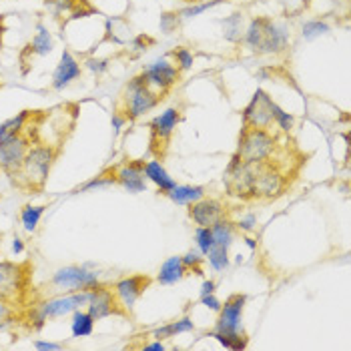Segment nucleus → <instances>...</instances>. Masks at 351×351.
I'll list each match as a JSON object with an SVG mask.
<instances>
[{
  "mask_svg": "<svg viewBox=\"0 0 351 351\" xmlns=\"http://www.w3.org/2000/svg\"><path fill=\"white\" fill-rule=\"evenodd\" d=\"M93 329H95V317L88 311L77 309L73 315V324H71L73 337H88L93 335Z\"/></svg>",
  "mask_w": 351,
  "mask_h": 351,
  "instance_id": "obj_25",
  "label": "nucleus"
},
{
  "mask_svg": "<svg viewBox=\"0 0 351 351\" xmlns=\"http://www.w3.org/2000/svg\"><path fill=\"white\" fill-rule=\"evenodd\" d=\"M147 45H155V40L149 38V36H136L135 38L136 49H147Z\"/></svg>",
  "mask_w": 351,
  "mask_h": 351,
  "instance_id": "obj_43",
  "label": "nucleus"
},
{
  "mask_svg": "<svg viewBox=\"0 0 351 351\" xmlns=\"http://www.w3.org/2000/svg\"><path fill=\"white\" fill-rule=\"evenodd\" d=\"M141 75L153 88H157L159 93L165 95L177 84L179 77H181V71L175 64H171L167 58H161V60H155L153 64H149Z\"/></svg>",
  "mask_w": 351,
  "mask_h": 351,
  "instance_id": "obj_14",
  "label": "nucleus"
},
{
  "mask_svg": "<svg viewBox=\"0 0 351 351\" xmlns=\"http://www.w3.org/2000/svg\"><path fill=\"white\" fill-rule=\"evenodd\" d=\"M54 49V40L49 32V28L45 25H38L36 27V34L34 38L25 47V51L21 53V62L27 64L28 60H32V56H45V54H51Z\"/></svg>",
  "mask_w": 351,
  "mask_h": 351,
  "instance_id": "obj_18",
  "label": "nucleus"
},
{
  "mask_svg": "<svg viewBox=\"0 0 351 351\" xmlns=\"http://www.w3.org/2000/svg\"><path fill=\"white\" fill-rule=\"evenodd\" d=\"M173 331H175V335L177 333H187V331H193L195 329V324L191 322V317H183V319H179V322H173Z\"/></svg>",
  "mask_w": 351,
  "mask_h": 351,
  "instance_id": "obj_39",
  "label": "nucleus"
},
{
  "mask_svg": "<svg viewBox=\"0 0 351 351\" xmlns=\"http://www.w3.org/2000/svg\"><path fill=\"white\" fill-rule=\"evenodd\" d=\"M247 245H249L251 249H255V241H253V239H247Z\"/></svg>",
  "mask_w": 351,
  "mask_h": 351,
  "instance_id": "obj_49",
  "label": "nucleus"
},
{
  "mask_svg": "<svg viewBox=\"0 0 351 351\" xmlns=\"http://www.w3.org/2000/svg\"><path fill=\"white\" fill-rule=\"evenodd\" d=\"M157 341H165V339H171V337H175V331H173V325L167 324L159 327V329H155L153 333H151Z\"/></svg>",
  "mask_w": 351,
  "mask_h": 351,
  "instance_id": "obj_37",
  "label": "nucleus"
},
{
  "mask_svg": "<svg viewBox=\"0 0 351 351\" xmlns=\"http://www.w3.org/2000/svg\"><path fill=\"white\" fill-rule=\"evenodd\" d=\"M45 2L56 16L73 14V12H77L81 8L82 4H86V0H45Z\"/></svg>",
  "mask_w": 351,
  "mask_h": 351,
  "instance_id": "obj_28",
  "label": "nucleus"
},
{
  "mask_svg": "<svg viewBox=\"0 0 351 351\" xmlns=\"http://www.w3.org/2000/svg\"><path fill=\"white\" fill-rule=\"evenodd\" d=\"M145 179H149L151 183H155L161 195H167L169 191L177 185V183L169 177V173L165 171L162 162L157 161V159H155V161H147V165H145Z\"/></svg>",
  "mask_w": 351,
  "mask_h": 351,
  "instance_id": "obj_20",
  "label": "nucleus"
},
{
  "mask_svg": "<svg viewBox=\"0 0 351 351\" xmlns=\"http://www.w3.org/2000/svg\"><path fill=\"white\" fill-rule=\"evenodd\" d=\"M221 2H223V0H207V2H203V4L187 6V8L179 10V16H181V19H195V16H199L201 12H205V10H209V8H213V6L221 4Z\"/></svg>",
  "mask_w": 351,
  "mask_h": 351,
  "instance_id": "obj_35",
  "label": "nucleus"
},
{
  "mask_svg": "<svg viewBox=\"0 0 351 351\" xmlns=\"http://www.w3.org/2000/svg\"><path fill=\"white\" fill-rule=\"evenodd\" d=\"M45 205H38V207H32V205H27V207H23V211H21V221H23V225H25V229H27L28 233H34L36 231V227H38V223H40V217L45 213Z\"/></svg>",
  "mask_w": 351,
  "mask_h": 351,
  "instance_id": "obj_27",
  "label": "nucleus"
},
{
  "mask_svg": "<svg viewBox=\"0 0 351 351\" xmlns=\"http://www.w3.org/2000/svg\"><path fill=\"white\" fill-rule=\"evenodd\" d=\"M211 231H213L215 245H221V247H227V249H229V245L235 241V231H237V227H235L233 221H229L227 217H223V219H219L215 225L211 227Z\"/></svg>",
  "mask_w": 351,
  "mask_h": 351,
  "instance_id": "obj_24",
  "label": "nucleus"
},
{
  "mask_svg": "<svg viewBox=\"0 0 351 351\" xmlns=\"http://www.w3.org/2000/svg\"><path fill=\"white\" fill-rule=\"evenodd\" d=\"M167 197L177 205H191V203L205 197V187H201V185H175L167 193Z\"/></svg>",
  "mask_w": 351,
  "mask_h": 351,
  "instance_id": "obj_21",
  "label": "nucleus"
},
{
  "mask_svg": "<svg viewBox=\"0 0 351 351\" xmlns=\"http://www.w3.org/2000/svg\"><path fill=\"white\" fill-rule=\"evenodd\" d=\"M162 99H165L162 93H159L157 88H153L149 82L143 79V75H138V77L127 82V86L123 88L117 112L127 123H133L138 117H143L145 112L153 110L161 103Z\"/></svg>",
  "mask_w": 351,
  "mask_h": 351,
  "instance_id": "obj_4",
  "label": "nucleus"
},
{
  "mask_svg": "<svg viewBox=\"0 0 351 351\" xmlns=\"http://www.w3.org/2000/svg\"><path fill=\"white\" fill-rule=\"evenodd\" d=\"M30 147H32V138L27 133H21V135L0 143V169H2V173L12 179L21 171Z\"/></svg>",
  "mask_w": 351,
  "mask_h": 351,
  "instance_id": "obj_11",
  "label": "nucleus"
},
{
  "mask_svg": "<svg viewBox=\"0 0 351 351\" xmlns=\"http://www.w3.org/2000/svg\"><path fill=\"white\" fill-rule=\"evenodd\" d=\"M145 350L147 351H162L165 350V346H162V341H157V343H147V346H145Z\"/></svg>",
  "mask_w": 351,
  "mask_h": 351,
  "instance_id": "obj_47",
  "label": "nucleus"
},
{
  "mask_svg": "<svg viewBox=\"0 0 351 351\" xmlns=\"http://www.w3.org/2000/svg\"><path fill=\"white\" fill-rule=\"evenodd\" d=\"M10 315H12V307L0 301V317H10Z\"/></svg>",
  "mask_w": 351,
  "mask_h": 351,
  "instance_id": "obj_45",
  "label": "nucleus"
},
{
  "mask_svg": "<svg viewBox=\"0 0 351 351\" xmlns=\"http://www.w3.org/2000/svg\"><path fill=\"white\" fill-rule=\"evenodd\" d=\"M255 225H257V217L253 215V213H249L247 217H241V219L235 223V227H237V229H241V231H253V229H255Z\"/></svg>",
  "mask_w": 351,
  "mask_h": 351,
  "instance_id": "obj_38",
  "label": "nucleus"
},
{
  "mask_svg": "<svg viewBox=\"0 0 351 351\" xmlns=\"http://www.w3.org/2000/svg\"><path fill=\"white\" fill-rule=\"evenodd\" d=\"M179 123H181V110L175 107L167 108L149 123V153L157 161H162L167 157L171 147V136Z\"/></svg>",
  "mask_w": 351,
  "mask_h": 351,
  "instance_id": "obj_7",
  "label": "nucleus"
},
{
  "mask_svg": "<svg viewBox=\"0 0 351 351\" xmlns=\"http://www.w3.org/2000/svg\"><path fill=\"white\" fill-rule=\"evenodd\" d=\"M34 348H36V350H60L62 346H58V343H51V341H36V343H34Z\"/></svg>",
  "mask_w": 351,
  "mask_h": 351,
  "instance_id": "obj_44",
  "label": "nucleus"
},
{
  "mask_svg": "<svg viewBox=\"0 0 351 351\" xmlns=\"http://www.w3.org/2000/svg\"><path fill=\"white\" fill-rule=\"evenodd\" d=\"M243 23V12H235V14L227 16V19L223 21V36H225V40H229V43H241L245 36Z\"/></svg>",
  "mask_w": 351,
  "mask_h": 351,
  "instance_id": "obj_23",
  "label": "nucleus"
},
{
  "mask_svg": "<svg viewBox=\"0 0 351 351\" xmlns=\"http://www.w3.org/2000/svg\"><path fill=\"white\" fill-rule=\"evenodd\" d=\"M241 121H243V127L271 131V127H273V99L263 88H257L253 99L249 101V105L241 110Z\"/></svg>",
  "mask_w": 351,
  "mask_h": 351,
  "instance_id": "obj_10",
  "label": "nucleus"
},
{
  "mask_svg": "<svg viewBox=\"0 0 351 351\" xmlns=\"http://www.w3.org/2000/svg\"><path fill=\"white\" fill-rule=\"evenodd\" d=\"M86 66L90 71H95V73H103V71H107V60H95V58H90V60H86Z\"/></svg>",
  "mask_w": 351,
  "mask_h": 351,
  "instance_id": "obj_41",
  "label": "nucleus"
},
{
  "mask_svg": "<svg viewBox=\"0 0 351 351\" xmlns=\"http://www.w3.org/2000/svg\"><path fill=\"white\" fill-rule=\"evenodd\" d=\"M10 322H12L10 317H0V331H2V329H6V327L10 325Z\"/></svg>",
  "mask_w": 351,
  "mask_h": 351,
  "instance_id": "obj_48",
  "label": "nucleus"
},
{
  "mask_svg": "<svg viewBox=\"0 0 351 351\" xmlns=\"http://www.w3.org/2000/svg\"><path fill=\"white\" fill-rule=\"evenodd\" d=\"M82 69L79 64V60L71 54V51H62L60 54V62L56 64L53 75V88L54 90H60L64 86H69L73 81H77L81 77Z\"/></svg>",
  "mask_w": 351,
  "mask_h": 351,
  "instance_id": "obj_17",
  "label": "nucleus"
},
{
  "mask_svg": "<svg viewBox=\"0 0 351 351\" xmlns=\"http://www.w3.org/2000/svg\"><path fill=\"white\" fill-rule=\"evenodd\" d=\"M12 251H14L16 255L25 251V245H23V239H19V237H14V243H12Z\"/></svg>",
  "mask_w": 351,
  "mask_h": 351,
  "instance_id": "obj_46",
  "label": "nucleus"
},
{
  "mask_svg": "<svg viewBox=\"0 0 351 351\" xmlns=\"http://www.w3.org/2000/svg\"><path fill=\"white\" fill-rule=\"evenodd\" d=\"M86 307H88L86 311L95 317V322H101V319L112 317V315H121V317L129 315V311L121 305L112 285H105V283H99L97 287L88 289Z\"/></svg>",
  "mask_w": 351,
  "mask_h": 351,
  "instance_id": "obj_8",
  "label": "nucleus"
},
{
  "mask_svg": "<svg viewBox=\"0 0 351 351\" xmlns=\"http://www.w3.org/2000/svg\"><path fill=\"white\" fill-rule=\"evenodd\" d=\"M32 291V263L30 261H0V301L16 309L27 303Z\"/></svg>",
  "mask_w": 351,
  "mask_h": 351,
  "instance_id": "obj_3",
  "label": "nucleus"
},
{
  "mask_svg": "<svg viewBox=\"0 0 351 351\" xmlns=\"http://www.w3.org/2000/svg\"><path fill=\"white\" fill-rule=\"evenodd\" d=\"M60 145H32L21 171L12 177V183L19 189H25L32 195L43 193L54 162L60 157Z\"/></svg>",
  "mask_w": 351,
  "mask_h": 351,
  "instance_id": "obj_1",
  "label": "nucleus"
},
{
  "mask_svg": "<svg viewBox=\"0 0 351 351\" xmlns=\"http://www.w3.org/2000/svg\"><path fill=\"white\" fill-rule=\"evenodd\" d=\"M185 269L193 273V275H199V277H205V255L201 251H189L187 255L181 257Z\"/></svg>",
  "mask_w": 351,
  "mask_h": 351,
  "instance_id": "obj_29",
  "label": "nucleus"
},
{
  "mask_svg": "<svg viewBox=\"0 0 351 351\" xmlns=\"http://www.w3.org/2000/svg\"><path fill=\"white\" fill-rule=\"evenodd\" d=\"M187 275H189V271L185 269L181 257L175 255V257H169V259L162 263L161 271H159V275H157V281H159L161 285H175V283H179V281H181L183 277H187Z\"/></svg>",
  "mask_w": 351,
  "mask_h": 351,
  "instance_id": "obj_19",
  "label": "nucleus"
},
{
  "mask_svg": "<svg viewBox=\"0 0 351 351\" xmlns=\"http://www.w3.org/2000/svg\"><path fill=\"white\" fill-rule=\"evenodd\" d=\"M277 151V136L267 129L243 127L239 133V145L235 155L243 162H257L273 159Z\"/></svg>",
  "mask_w": 351,
  "mask_h": 351,
  "instance_id": "obj_6",
  "label": "nucleus"
},
{
  "mask_svg": "<svg viewBox=\"0 0 351 351\" xmlns=\"http://www.w3.org/2000/svg\"><path fill=\"white\" fill-rule=\"evenodd\" d=\"M243 43L257 54L283 53L289 47V34L267 16H257L245 30Z\"/></svg>",
  "mask_w": 351,
  "mask_h": 351,
  "instance_id": "obj_5",
  "label": "nucleus"
},
{
  "mask_svg": "<svg viewBox=\"0 0 351 351\" xmlns=\"http://www.w3.org/2000/svg\"><path fill=\"white\" fill-rule=\"evenodd\" d=\"M201 303L205 305V307H209V309H213V311H219L221 309V301L215 298V293H209V295H201Z\"/></svg>",
  "mask_w": 351,
  "mask_h": 351,
  "instance_id": "obj_40",
  "label": "nucleus"
},
{
  "mask_svg": "<svg viewBox=\"0 0 351 351\" xmlns=\"http://www.w3.org/2000/svg\"><path fill=\"white\" fill-rule=\"evenodd\" d=\"M86 301H88V291H75L69 295L47 299L45 303L36 305V309L43 315V319L49 322V319H56V317H64L69 313H75L77 309H81L82 305H86Z\"/></svg>",
  "mask_w": 351,
  "mask_h": 351,
  "instance_id": "obj_12",
  "label": "nucleus"
},
{
  "mask_svg": "<svg viewBox=\"0 0 351 351\" xmlns=\"http://www.w3.org/2000/svg\"><path fill=\"white\" fill-rule=\"evenodd\" d=\"M325 32H329V25L322 23V21H309L303 25V38H307V40H313Z\"/></svg>",
  "mask_w": 351,
  "mask_h": 351,
  "instance_id": "obj_34",
  "label": "nucleus"
},
{
  "mask_svg": "<svg viewBox=\"0 0 351 351\" xmlns=\"http://www.w3.org/2000/svg\"><path fill=\"white\" fill-rule=\"evenodd\" d=\"M247 303L245 293H233L225 299L221 309L217 311L215 331L209 333V337H215L221 346L227 350H245L249 339L243 333V309Z\"/></svg>",
  "mask_w": 351,
  "mask_h": 351,
  "instance_id": "obj_2",
  "label": "nucleus"
},
{
  "mask_svg": "<svg viewBox=\"0 0 351 351\" xmlns=\"http://www.w3.org/2000/svg\"><path fill=\"white\" fill-rule=\"evenodd\" d=\"M99 275L95 271H88L86 267H79V265H69L62 267L54 273V277L51 279V285H54L56 289H64L69 293L75 291H88L93 287H97Z\"/></svg>",
  "mask_w": 351,
  "mask_h": 351,
  "instance_id": "obj_9",
  "label": "nucleus"
},
{
  "mask_svg": "<svg viewBox=\"0 0 351 351\" xmlns=\"http://www.w3.org/2000/svg\"><path fill=\"white\" fill-rule=\"evenodd\" d=\"M151 283H153V277H149L145 273H136V275L123 277L117 283H112V289H114L117 298L121 301V305L131 313L141 295L151 287Z\"/></svg>",
  "mask_w": 351,
  "mask_h": 351,
  "instance_id": "obj_13",
  "label": "nucleus"
},
{
  "mask_svg": "<svg viewBox=\"0 0 351 351\" xmlns=\"http://www.w3.org/2000/svg\"><path fill=\"white\" fill-rule=\"evenodd\" d=\"M209 259V265L215 271H225L229 267V257H227V247L213 245V249L205 255Z\"/></svg>",
  "mask_w": 351,
  "mask_h": 351,
  "instance_id": "obj_30",
  "label": "nucleus"
},
{
  "mask_svg": "<svg viewBox=\"0 0 351 351\" xmlns=\"http://www.w3.org/2000/svg\"><path fill=\"white\" fill-rule=\"evenodd\" d=\"M209 293H215V281L213 279H205L201 285V295H209Z\"/></svg>",
  "mask_w": 351,
  "mask_h": 351,
  "instance_id": "obj_42",
  "label": "nucleus"
},
{
  "mask_svg": "<svg viewBox=\"0 0 351 351\" xmlns=\"http://www.w3.org/2000/svg\"><path fill=\"white\" fill-rule=\"evenodd\" d=\"M30 117H32V110H28L27 108V110H21L16 117L4 121V123L0 125V143H4V141H8V138H12V136L21 135V133H25Z\"/></svg>",
  "mask_w": 351,
  "mask_h": 351,
  "instance_id": "obj_22",
  "label": "nucleus"
},
{
  "mask_svg": "<svg viewBox=\"0 0 351 351\" xmlns=\"http://www.w3.org/2000/svg\"><path fill=\"white\" fill-rule=\"evenodd\" d=\"M273 125H277L283 133H291V129L295 125V117L285 112L277 103H273Z\"/></svg>",
  "mask_w": 351,
  "mask_h": 351,
  "instance_id": "obj_31",
  "label": "nucleus"
},
{
  "mask_svg": "<svg viewBox=\"0 0 351 351\" xmlns=\"http://www.w3.org/2000/svg\"><path fill=\"white\" fill-rule=\"evenodd\" d=\"M171 56L175 58V66L183 73V71H189L191 66H193V62H195V56L191 53L189 49H185V47H177V49H173L171 51Z\"/></svg>",
  "mask_w": 351,
  "mask_h": 351,
  "instance_id": "obj_33",
  "label": "nucleus"
},
{
  "mask_svg": "<svg viewBox=\"0 0 351 351\" xmlns=\"http://www.w3.org/2000/svg\"><path fill=\"white\" fill-rule=\"evenodd\" d=\"M108 185H119L117 183V167H108L105 169L101 175H97L95 179H90L88 183H84L79 193H84V191L90 189H99V187H108Z\"/></svg>",
  "mask_w": 351,
  "mask_h": 351,
  "instance_id": "obj_26",
  "label": "nucleus"
},
{
  "mask_svg": "<svg viewBox=\"0 0 351 351\" xmlns=\"http://www.w3.org/2000/svg\"><path fill=\"white\" fill-rule=\"evenodd\" d=\"M181 16H179V12H165V14H161V30L165 32V34H171L173 30H177L179 28V25H181Z\"/></svg>",
  "mask_w": 351,
  "mask_h": 351,
  "instance_id": "obj_36",
  "label": "nucleus"
},
{
  "mask_svg": "<svg viewBox=\"0 0 351 351\" xmlns=\"http://www.w3.org/2000/svg\"><path fill=\"white\" fill-rule=\"evenodd\" d=\"M0 86H2V84H0Z\"/></svg>",
  "mask_w": 351,
  "mask_h": 351,
  "instance_id": "obj_51",
  "label": "nucleus"
},
{
  "mask_svg": "<svg viewBox=\"0 0 351 351\" xmlns=\"http://www.w3.org/2000/svg\"><path fill=\"white\" fill-rule=\"evenodd\" d=\"M195 239H197V247L203 255H207L213 245H215V239H213V231L211 227H197L195 229Z\"/></svg>",
  "mask_w": 351,
  "mask_h": 351,
  "instance_id": "obj_32",
  "label": "nucleus"
},
{
  "mask_svg": "<svg viewBox=\"0 0 351 351\" xmlns=\"http://www.w3.org/2000/svg\"><path fill=\"white\" fill-rule=\"evenodd\" d=\"M2 239H4V233H0V245H2Z\"/></svg>",
  "mask_w": 351,
  "mask_h": 351,
  "instance_id": "obj_50",
  "label": "nucleus"
},
{
  "mask_svg": "<svg viewBox=\"0 0 351 351\" xmlns=\"http://www.w3.org/2000/svg\"><path fill=\"white\" fill-rule=\"evenodd\" d=\"M145 159H125L117 167V183L123 185L129 193H141L147 187L145 179Z\"/></svg>",
  "mask_w": 351,
  "mask_h": 351,
  "instance_id": "obj_15",
  "label": "nucleus"
},
{
  "mask_svg": "<svg viewBox=\"0 0 351 351\" xmlns=\"http://www.w3.org/2000/svg\"><path fill=\"white\" fill-rule=\"evenodd\" d=\"M189 217L197 227H213L225 217V205L219 199H199L189 205Z\"/></svg>",
  "mask_w": 351,
  "mask_h": 351,
  "instance_id": "obj_16",
  "label": "nucleus"
}]
</instances>
